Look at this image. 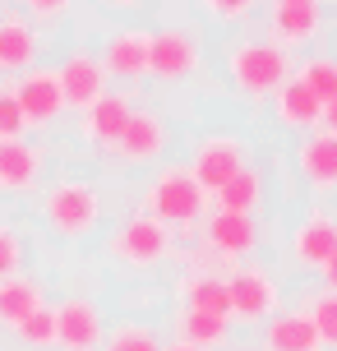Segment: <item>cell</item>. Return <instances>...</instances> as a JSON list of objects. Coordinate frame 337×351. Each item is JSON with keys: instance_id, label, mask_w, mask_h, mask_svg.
<instances>
[{"instance_id": "28", "label": "cell", "mask_w": 337, "mask_h": 351, "mask_svg": "<svg viewBox=\"0 0 337 351\" xmlns=\"http://www.w3.org/2000/svg\"><path fill=\"white\" fill-rule=\"evenodd\" d=\"M305 319L314 324V333H319V347H337V291H323V296L310 300V310Z\"/></svg>"}, {"instance_id": "14", "label": "cell", "mask_w": 337, "mask_h": 351, "mask_svg": "<svg viewBox=\"0 0 337 351\" xmlns=\"http://www.w3.org/2000/svg\"><path fill=\"white\" fill-rule=\"evenodd\" d=\"M37 176H42V153H37L33 143H23V139L0 143V190L23 194L37 185Z\"/></svg>"}, {"instance_id": "26", "label": "cell", "mask_w": 337, "mask_h": 351, "mask_svg": "<svg viewBox=\"0 0 337 351\" xmlns=\"http://www.w3.org/2000/svg\"><path fill=\"white\" fill-rule=\"evenodd\" d=\"M102 351H162V337L148 324H121L102 337Z\"/></svg>"}, {"instance_id": "17", "label": "cell", "mask_w": 337, "mask_h": 351, "mask_svg": "<svg viewBox=\"0 0 337 351\" xmlns=\"http://www.w3.org/2000/svg\"><path fill=\"white\" fill-rule=\"evenodd\" d=\"M301 176L314 185V190H337V134H310L301 143Z\"/></svg>"}, {"instance_id": "12", "label": "cell", "mask_w": 337, "mask_h": 351, "mask_svg": "<svg viewBox=\"0 0 337 351\" xmlns=\"http://www.w3.org/2000/svg\"><path fill=\"white\" fill-rule=\"evenodd\" d=\"M116 148H121L125 162L158 158L162 148H166V125H162V116H158V111H134L129 125H125V134L116 139Z\"/></svg>"}, {"instance_id": "35", "label": "cell", "mask_w": 337, "mask_h": 351, "mask_svg": "<svg viewBox=\"0 0 337 351\" xmlns=\"http://www.w3.org/2000/svg\"><path fill=\"white\" fill-rule=\"evenodd\" d=\"M323 125H328V134H337V97L323 106Z\"/></svg>"}, {"instance_id": "13", "label": "cell", "mask_w": 337, "mask_h": 351, "mask_svg": "<svg viewBox=\"0 0 337 351\" xmlns=\"http://www.w3.org/2000/svg\"><path fill=\"white\" fill-rule=\"evenodd\" d=\"M208 245L222 259H245L259 245V227H254V217H240V213H217L208 222Z\"/></svg>"}, {"instance_id": "24", "label": "cell", "mask_w": 337, "mask_h": 351, "mask_svg": "<svg viewBox=\"0 0 337 351\" xmlns=\"http://www.w3.org/2000/svg\"><path fill=\"white\" fill-rule=\"evenodd\" d=\"M176 333H180V342H185V347L208 351V347H222V342H227V319L199 315V310H180Z\"/></svg>"}, {"instance_id": "29", "label": "cell", "mask_w": 337, "mask_h": 351, "mask_svg": "<svg viewBox=\"0 0 337 351\" xmlns=\"http://www.w3.org/2000/svg\"><path fill=\"white\" fill-rule=\"evenodd\" d=\"M14 333L23 337L28 347H37V351L55 347V310H51V305H37L33 315H28V319H23V324L14 328Z\"/></svg>"}, {"instance_id": "18", "label": "cell", "mask_w": 337, "mask_h": 351, "mask_svg": "<svg viewBox=\"0 0 337 351\" xmlns=\"http://www.w3.org/2000/svg\"><path fill=\"white\" fill-rule=\"evenodd\" d=\"M259 347H264V351H323L314 324L305 319V310H296V315H277L264 328Z\"/></svg>"}, {"instance_id": "10", "label": "cell", "mask_w": 337, "mask_h": 351, "mask_svg": "<svg viewBox=\"0 0 337 351\" xmlns=\"http://www.w3.org/2000/svg\"><path fill=\"white\" fill-rule=\"evenodd\" d=\"M55 79H60V97H65V106H79V111H88L102 93H107V70H102V60H92V56L74 51L60 70H55Z\"/></svg>"}, {"instance_id": "30", "label": "cell", "mask_w": 337, "mask_h": 351, "mask_svg": "<svg viewBox=\"0 0 337 351\" xmlns=\"http://www.w3.org/2000/svg\"><path fill=\"white\" fill-rule=\"evenodd\" d=\"M23 111H18L14 102V93L10 88H0V143H10V139H23Z\"/></svg>"}, {"instance_id": "19", "label": "cell", "mask_w": 337, "mask_h": 351, "mask_svg": "<svg viewBox=\"0 0 337 351\" xmlns=\"http://www.w3.org/2000/svg\"><path fill=\"white\" fill-rule=\"evenodd\" d=\"M273 102H277L282 125H291V130H314V125H323V102L305 84H296V79H286V84L273 93Z\"/></svg>"}, {"instance_id": "4", "label": "cell", "mask_w": 337, "mask_h": 351, "mask_svg": "<svg viewBox=\"0 0 337 351\" xmlns=\"http://www.w3.org/2000/svg\"><path fill=\"white\" fill-rule=\"evenodd\" d=\"M245 171V143L231 139V134H213L195 148V162H190V176L203 194H217L231 176Z\"/></svg>"}, {"instance_id": "5", "label": "cell", "mask_w": 337, "mask_h": 351, "mask_svg": "<svg viewBox=\"0 0 337 351\" xmlns=\"http://www.w3.org/2000/svg\"><path fill=\"white\" fill-rule=\"evenodd\" d=\"M166 250H171V231L162 227L158 217H148V213L129 217V222L111 236V254H116V259H125V263H134V268L158 263Z\"/></svg>"}, {"instance_id": "21", "label": "cell", "mask_w": 337, "mask_h": 351, "mask_svg": "<svg viewBox=\"0 0 337 351\" xmlns=\"http://www.w3.org/2000/svg\"><path fill=\"white\" fill-rule=\"evenodd\" d=\"M37 60V33L33 23L23 19H5L0 23V70H14V74H28Z\"/></svg>"}, {"instance_id": "8", "label": "cell", "mask_w": 337, "mask_h": 351, "mask_svg": "<svg viewBox=\"0 0 337 351\" xmlns=\"http://www.w3.org/2000/svg\"><path fill=\"white\" fill-rule=\"evenodd\" d=\"M195 65H199V47L190 33H180V28L148 33V74H158V79H185Z\"/></svg>"}, {"instance_id": "2", "label": "cell", "mask_w": 337, "mask_h": 351, "mask_svg": "<svg viewBox=\"0 0 337 351\" xmlns=\"http://www.w3.org/2000/svg\"><path fill=\"white\" fill-rule=\"evenodd\" d=\"M42 213H47V222H51L60 236H84V231L97 227L102 199H97V190H92L88 180H60V185L47 190Z\"/></svg>"}, {"instance_id": "6", "label": "cell", "mask_w": 337, "mask_h": 351, "mask_svg": "<svg viewBox=\"0 0 337 351\" xmlns=\"http://www.w3.org/2000/svg\"><path fill=\"white\" fill-rule=\"evenodd\" d=\"M102 315L84 296H70L55 305V347L60 351H102Z\"/></svg>"}, {"instance_id": "7", "label": "cell", "mask_w": 337, "mask_h": 351, "mask_svg": "<svg viewBox=\"0 0 337 351\" xmlns=\"http://www.w3.org/2000/svg\"><path fill=\"white\" fill-rule=\"evenodd\" d=\"M14 102L23 111V125H51L60 111H65V97H60V79L55 70H28L14 88Z\"/></svg>"}, {"instance_id": "27", "label": "cell", "mask_w": 337, "mask_h": 351, "mask_svg": "<svg viewBox=\"0 0 337 351\" xmlns=\"http://www.w3.org/2000/svg\"><path fill=\"white\" fill-rule=\"evenodd\" d=\"M291 79H296V84H305L323 106L337 97V60H310V65H301Z\"/></svg>"}, {"instance_id": "16", "label": "cell", "mask_w": 337, "mask_h": 351, "mask_svg": "<svg viewBox=\"0 0 337 351\" xmlns=\"http://www.w3.org/2000/svg\"><path fill=\"white\" fill-rule=\"evenodd\" d=\"M291 250H296V259H301V263L323 268V263L333 259V250H337V217H328V213H310L301 227H296Z\"/></svg>"}, {"instance_id": "33", "label": "cell", "mask_w": 337, "mask_h": 351, "mask_svg": "<svg viewBox=\"0 0 337 351\" xmlns=\"http://www.w3.org/2000/svg\"><path fill=\"white\" fill-rule=\"evenodd\" d=\"M23 5H28L37 19H60V14L74 5V0H23Z\"/></svg>"}, {"instance_id": "25", "label": "cell", "mask_w": 337, "mask_h": 351, "mask_svg": "<svg viewBox=\"0 0 337 351\" xmlns=\"http://www.w3.org/2000/svg\"><path fill=\"white\" fill-rule=\"evenodd\" d=\"M259 194H264V180H259V171L245 167L240 176H231L213 199H217V213H240V217H249L254 204H259Z\"/></svg>"}, {"instance_id": "36", "label": "cell", "mask_w": 337, "mask_h": 351, "mask_svg": "<svg viewBox=\"0 0 337 351\" xmlns=\"http://www.w3.org/2000/svg\"><path fill=\"white\" fill-rule=\"evenodd\" d=\"M162 351H199V347H185V342H171V347H162Z\"/></svg>"}, {"instance_id": "23", "label": "cell", "mask_w": 337, "mask_h": 351, "mask_svg": "<svg viewBox=\"0 0 337 351\" xmlns=\"http://www.w3.org/2000/svg\"><path fill=\"white\" fill-rule=\"evenodd\" d=\"M273 33L282 42H305L319 33V0H291L273 10Z\"/></svg>"}, {"instance_id": "20", "label": "cell", "mask_w": 337, "mask_h": 351, "mask_svg": "<svg viewBox=\"0 0 337 351\" xmlns=\"http://www.w3.org/2000/svg\"><path fill=\"white\" fill-rule=\"evenodd\" d=\"M180 300H185V310H199V315L231 319L227 278H213V273H190V278L180 282Z\"/></svg>"}, {"instance_id": "3", "label": "cell", "mask_w": 337, "mask_h": 351, "mask_svg": "<svg viewBox=\"0 0 337 351\" xmlns=\"http://www.w3.org/2000/svg\"><path fill=\"white\" fill-rule=\"evenodd\" d=\"M208 204V194L195 185V176L180 171V167H166L162 176H153L148 185V217H158L162 227L166 222H195Z\"/></svg>"}, {"instance_id": "9", "label": "cell", "mask_w": 337, "mask_h": 351, "mask_svg": "<svg viewBox=\"0 0 337 351\" xmlns=\"http://www.w3.org/2000/svg\"><path fill=\"white\" fill-rule=\"evenodd\" d=\"M227 296H231V315L254 324V319L273 315V305H277V282L268 278L264 268H240V273L227 278Z\"/></svg>"}, {"instance_id": "11", "label": "cell", "mask_w": 337, "mask_h": 351, "mask_svg": "<svg viewBox=\"0 0 337 351\" xmlns=\"http://www.w3.org/2000/svg\"><path fill=\"white\" fill-rule=\"evenodd\" d=\"M129 116H134V106L125 102L121 93H102L97 102L84 111V139L102 143V148H116V139L125 134V125H129Z\"/></svg>"}, {"instance_id": "38", "label": "cell", "mask_w": 337, "mask_h": 351, "mask_svg": "<svg viewBox=\"0 0 337 351\" xmlns=\"http://www.w3.org/2000/svg\"><path fill=\"white\" fill-rule=\"evenodd\" d=\"M277 5H291V0H277Z\"/></svg>"}, {"instance_id": "32", "label": "cell", "mask_w": 337, "mask_h": 351, "mask_svg": "<svg viewBox=\"0 0 337 351\" xmlns=\"http://www.w3.org/2000/svg\"><path fill=\"white\" fill-rule=\"evenodd\" d=\"M203 10L213 19H245L254 10V0H203Z\"/></svg>"}, {"instance_id": "37", "label": "cell", "mask_w": 337, "mask_h": 351, "mask_svg": "<svg viewBox=\"0 0 337 351\" xmlns=\"http://www.w3.org/2000/svg\"><path fill=\"white\" fill-rule=\"evenodd\" d=\"M107 5H121V10H129V5H143V0H107Z\"/></svg>"}, {"instance_id": "31", "label": "cell", "mask_w": 337, "mask_h": 351, "mask_svg": "<svg viewBox=\"0 0 337 351\" xmlns=\"http://www.w3.org/2000/svg\"><path fill=\"white\" fill-rule=\"evenodd\" d=\"M18 263H23V245L10 227H0V278H14Z\"/></svg>"}, {"instance_id": "1", "label": "cell", "mask_w": 337, "mask_h": 351, "mask_svg": "<svg viewBox=\"0 0 337 351\" xmlns=\"http://www.w3.org/2000/svg\"><path fill=\"white\" fill-rule=\"evenodd\" d=\"M227 70L236 79V88L245 97H273L277 88L291 79V60L282 47H268V42H236L227 51Z\"/></svg>"}, {"instance_id": "34", "label": "cell", "mask_w": 337, "mask_h": 351, "mask_svg": "<svg viewBox=\"0 0 337 351\" xmlns=\"http://www.w3.org/2000/svg\"><path fill=\"white\" fill-rule=\"evenodd\" d=\"M319 273H323V282H328V291H337V250H333V259L323 263Z\"/></svg>"}, {"instance_id": "22", "label": "cell", "mask_w": 337, "mask_h": 351, "mask_svg": "<svg viewBox=\"0 0 337 351\" xmlns=\"http://www.w3.org/2000/svg\"><path fill=\"white\" fill-rule=\"evenodd\" d=\"M37 305H47V300H42V287H37L33 278H23V273L0 278V324H5V328H18Z\"/></svg>"}, {"instance_id": "15", "label": "cell", "mask_w": 337, "mask_h": 351, "mask_svg": "<svg viewBox=\"0 0 337 351\" xmlns=\"http://www.w3.org/2000/svg\"><path fill=\"white\" fill-rule=\"evenodd\" d=\"M102 70L116 74V79H139V74H148V33H139V28L111 33L107 56H102Z\"/></svg>"}]
</instances>
